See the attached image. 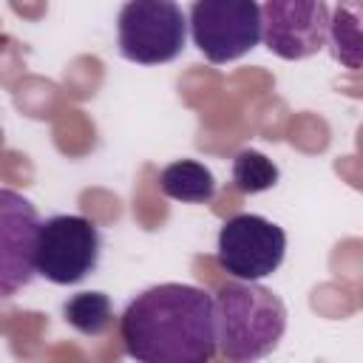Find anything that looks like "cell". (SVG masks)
Returning a JSON list of instances; mask_svg holds the SVG:
<instances>
[{"label":"cell","instance_id":"cell-1","mask_svg":"<svg viewBox=\"0 0 363 363\" xmlns=\"http://www.w3.org/2000/svg\"><path fill=\"white\" fill-rule=\"evenodd\" d=\"M125 352L139 363H207L216 354V303L193 284H156L119 318Z\"/></svg>","mask_w":363,"mask_h":363},{"label":"cell","instance_id":"cell-8","mask_svg":"<svg viewBox=\"0 0 363 363\" xmlns=\"http://www.w3.org/2000/svg\"><path fill=\"white\" fill-rule=\"evenodd\" d=\"M37 230L40 213L34 201L11 187H0V298H11L34 281Z\"/></svg>","mask_w":363,"mask_h":363},{"label":"cell","instance_id":"cell-13","mask_svg":"<svg viewBox=\"0 0 363 363\" xmlns=\"http://www.w3.org/2000/svg\"><path fill=\"white\" fill-rule=\"evenodd\" d=\"M0 150H3V130H0Z\"/></svg>","mask_w":363,"mask_h":363},{"label":"cell","instance_id":"cell-4","mask_svg":"<svg viewBox=\"0 0 363 363\" xmlns=\"http://www.w3.org/2000/svg\"><path fill=\"white\" fill-rule=\"evenodd\" d=\"M102 238L91 218L62 213L40 221L34 269L51 284L68 286L88 278L99 264Z\"/></svg>","mask_w":363,"mask_h":363},{"label":"cell","instance_id":"cell-12","mask_svg":"<svg viewBox=\"0 0 363 363\" xmlns=\"http://www.w3.org/2000/svg\"><path fill=\"white\" fill-rule=\"evenodd\" d=\"M329 34H332V54L343 60L349 68H357V0H340L335 9V17H329Z\"/></svg>","mask_w":363,"mask_h":363},{"label":"cell","instance_id":"cell-6","mask_svg":"<svg viewBox=\"0 0 363 363\" xmlns=\"http://www.w3.org/2000/svg\"><path fill=\"white\" fill-rule=\"evenodd\" d=\"M218 267L238 281H261L272 275L286 252V233L255 213H238L218 230Z\"/></svg>","mask_w":363,"mask_h":363},{"label":"cell","instance_id":"cell-5","mask_svg":"<svg viewBox=\"0 0 363 363\" xmlns=\"http://www.w3.org/2000/svg\"><path fill=\"white\" fill-rule=\"evenodd\" d=\"M187 28L204 60L224 65L261 43L258 0H193Z\"/></svg>","mask_w":363,"mask_h":363},{"label":"cell","instance_id":"cell-11","mask_svg":"<svg viewBox=\"0 0 363 363\" xmlns=\"http://www.w3.org/2000/svg\"><path fill=\"white\" fill-rule=\"evenodd\" d=\"M278 176H281L278 164L269 156H264L261 150L247 147V150L235 153V159H233V184L241 193H250V196L264 193L278 184Z\"/></svg>","mask_w":363,"mask_h":363},{"label":"cell","instance_id":"cell-7","mask_svg":"<svg viewBox=\"0 0 363 363\" xmlns=\"http://www.w3.org/2000/svg\"><path fill=\"white\" fill-rule=\"evenodd\" d=\"M326 0H264L261 40L281 60H306L329 40Z\"/></svg>","mask_w":363,"mask_h":363},{"label":"cell","instance_id":"cell-3","mask_svg":"<svg viewBox=\"0 0 363 363\" xmlns=\"http://www.w3.org/2000/svg\"><path fill=\"white\" fill-rule=\"evenodd\" d=\"M187 43V17L176 0H125L116 17V45L128 62H173Z\"/></svg>","mask_w":363,"mask_h":363},{"label":"cell","instance_id":"cell-2","mask_svg":"<svg viewBox=\"0 0 363 363\" xmlns=\"http://www.w3.org/2000/svg\"><path fill=\"white\" fill-rule=\"evenodd\" d=\"M216 352L233 363L267 357L286 332L284 301L258 281H230L216 298Z\"/></svg>","mask_w":363,"mask_h":363},{"label":"cell","instance_id":"cell-10","mask_svg":"<svg viewBox=\"0 0 363 363\" xmlns=\"http://www.w3.org/2000/svg\"><path fill=\"white\" fill-rule=\"evenodd\" d=\"M62 318L71 329H77L79 335L88 337H99L108 332V326L113 323V309H111V298L105 292H77L62 303Z\"/></svg>","mask_w":363,"mask_h":363},{"label":"cell","instance_id":"cell-9","mask_svg":"<svg viewBox=\"0 0 363 363\" xmlns=\"http://www.w3.org/2000/svg\"><path fill=\"white\" fill-rule=\"evenodd\" d=\"M159 190L173 201L204 204L216 196V176L193 159H179L159 173Z\"/></svg>","mask_w":363,"mask_h":363}]
</instances>
